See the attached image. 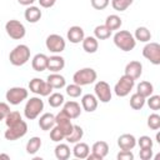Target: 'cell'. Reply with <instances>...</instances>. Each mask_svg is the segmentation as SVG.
<instances>
[{
  "mask_svg": "<svg viewBox=\"0 0 160 160\" xmlns=\"http://www.w3.org/2000/svg\"><path fill=\"white\" fill-rule=\"evenodd\" d=\"M26 132H28V124H26V121L21 120L20 122H18L15 125L9 126L4 132V138L9 141H15V140L25 136Z\"/></svg>",
  "mask_w": 160,
  "mask_h": 160,
  "instance_id": "ba28073f",
  "label": "cell"
},
{
  "mask_svg": "<svg viewBox=\"0 0 160 160\" xmlns=\"http://www.w3.org/2000/svg\"><path fill=\"white\" fill-rule=\"evenodd\" d=\"M118 146L120 150H132L136 146V138L132 134H122L118 138Z\"/></svg>",
  "mask_w": 160,
  "mask_h": 160,
  "instance_id": "e0dca14e",
  "label": "cell"
},
{
  "mask_svg": "<svg viewBox=\"0 0 160 160\" xmlns=\"http://www.w3.org/2000/svg\"><path fill=\"white\" fill-rule=\"evenodd\" d=\"M139 155L141 160H150L152 159V149H140Z\"/></svg>",
  "mask_w": 160,
  "mask_h": 160,
  "instance_id": "bcb514c9",
  "label": "cell"
},
{
  "mask_svg": "<svg viewBox=\"0 0 160 160\" xmlns=\"http://www.w3.org/2000/svg\"><path fill=\"white\" fill-rule=\"evenodd\" d=\"M21 120H22V116H21V114L19 111H10L6 115V118L4 119V121H5V124H6L8 128L9 126H12V125H15L18 122H20Z\"/></svg>",
  "mask_w": 160,
  "mask_h": 160,
  "instance_id": "8d00e7d4",
  "label": "cell"
},
{
  "mask_svg": "<svg viewBox=\"0 0 160 160\" xmlns=\"http://www.w3.org/2000/svg\"><path fill=\"white\" fill-rule=\"evenodd\" d=\"M65 68V59L60 55H52L48 56V66L46 69L50 70L51 72H59Z\"/></svg>",
  "mask_w": 160,
  "mask_h": 160,
  "instance_id": "ac0fdd59",
  "label": "cell"
},
{
  "mask_svg": "<svg viewBox=\"0 0 160 160\" xmlns=\"http://www.w3.org/2000/svg\"><path fill=\"white\" fill-rule=\"evenodd\" d=\"M116 158L118 160H134V154L131 152V150H121L120 152H118Z\"/></svg>",
  "mask_w": 160,
  "mask_h": 160,
  "instance_id": "ee69618b",
  "label": "cell"
},
{
  "mask_svg": "<svg viewBox=\"0 0 160 160\" xmlns=\"http://www.w3.org/2000/svg\"><path fill=\"white\" fill-rule=\"evenodd\" d=\"M98 104H99V100L96 99V96L94 94H85L81 98V108L86 112L95 111L98 109Z\"/></svg>",
  "mask_w": 160,
  "mask_h": 160,
  "instance_id": "d6986e66",
  "label": "cell"
},
{
  "mask_svg": "<svg viewBox=\"0 0 160 160\" xmlns=\"http://www.w3.org/2000/svg\"><path fill=\"white\" fill-rule=\"evenodd\" d=\"M89 154H90V148L86 142H82V141L75 142L72 148V155L76 159H86Z\"/></svg>",
  "mask_w": 160,
  "mask_h": 160,
  "instance_id": "d4e9b609",
  "label": "cell"
},
{
  "mask_svg": "<svg viewBox=\"0 0 160 160\" xmlns=\"http://www.w3.org/2000/svg\"><path fill=\"white\" fill-rule=\"evenodd\" d=\"M112 40H114L115 46L125 52L131 51L136 46V40H135L134 35L128 30H118L114 34Z\"/></svg>",
  "mask_w": 160,
  "mask_h": 160,
  "instance_id": "6da1fadb",
  "label": "cell"
},
{
  "mask_svg": "<svg viewBox=\"0 0 160 160\" xmlns=\"http://www.w3.org/2000/svg\"><path fill=\"white\" fill-rule=\"evenodd\" d=\"M145 101H146V99H145L144 96L139 95L138 92L132 94V95L130 96V100H129L130 106H131L134 110H141V109L144 108V105H145Z\"/></svg>",
  "mask_w": 160,
  "mask_h": 160,
  "instance_id": "836d02e7",
  "label": "cell"
},
{
  "mask_svg": "<svg viewBox=\"0 0 160 160\" xmlns=\"http://www.w3.org/2000/svg\"><path fill=\"white\" fill-rule=\"evenodd\" d=\"M5 31L14 40H21L26 34V29H25L24 24L19 20H15V19L9 20L5 24Z\"/></svg>",
  "mask_w": 160,
  "mask_h": 160,
  "instance_id": "52a82bcc",
  "label": "cell"
},
{
  "mask_svg": "<svg viewBox=\"0 0 160 160\" xmlns=\"http://www.w3.org/2000/svg\"><path fill=\"white\" fill-rule=\"evenodd\" d=\"M105 25H106L111 31H114V30H119L120 26L122 25V20H121V18H120L119 15H116V14H111V15H108V16H106Z\"/></svg>",
  "mask_w": 160,
  "mask_h": 160,
  "instance_id": "1f68e13d",
  "label": "cell"
},
{
  "mask_svg": "<svg viewBox=\"0 0 160 160\" xmlns=\"http://www.w3.org/2000/svg\"><path fill=\"white\" fill-rule=\"evenodd\" d=\"M41 145H42L41 139H40L39 136H32V138H30L29 141L26 142L25 150H26V152H28L29 155H35V154L40 150Z\"/></svg>",
  "mask_w": 160,
  "mask_h": 160,
  "instance_id": "f1b7e54d",
  "label": "cell"
},
{
  "mask_svg": "<svg viewBox=\"0 0 160 160\" xmlns=\"http://www.w3.org/2000/svg\"><path fill=\"white\" fill-rule=\"evenodd\" d=\"M136 92L146 99V98H149L150 95H152V92H154V85H152L150 81H146V80L140 81V82L136 85Z\"/></svg>",
  "mask_w": 160,
  "mask_h": 160,
  "instance_id": "4316f807",
  "label": "cell"
},
{
  "mask_svg": "<svg viewBox=\"0 0 160 160\" xmlns=\"http://www.w3.org/2000/svg\"><path fill=\"white\" fill-rule=\"evenodd\" d=\"M29 96V90H26L22 86H14L10 88L6 94H5V99L8 101V104L10 105H19L21 104L24 100H26Z\"/></svg>",
  "mask_w": 160,
  "mask_h": 160,
  "instance_id": "8992f818",
  "label": "cell"
},
{
  "mask_svg": "<svg viewBox=\"0 0 160 160\" xmlns=\"http://www.w3.org/2000/svg\"><path fill=\"white\" fill-rule=\"evenodd\" d=\"M96 79H98V74L92 68H82V69L75 71L72 75V81L80 86L94 84L96 81Z\"/></svg>",
  "mask_w": 160,
  "mask_h": 160,
  "instance_id": "277c9868",
  "label": "cell"
},
{
  "mask_svg": "<svg viewBox=\"0 0 160 160\" xmlns=\"http://www.w3.org/2000/svg\"><path fill=\"white\" fill-rule=\"evenodd\" d=\"M148 126L151 130H159L160 129V115L156 112L150 114L148 118Z\"/></svg>",
  "mask_w": 160,
  "mask_h": 160,
  "instance_id": "ab89813d",
  "label": "cell"
},
{
  "mask_svg": "<svg viewBox=\"0 0 160 160\" xmlns=\"http://www.w3.org/2000/svg\"><path fill=\"white\" fill-rule=\"evenodd\" d=\"M44 110V101L40 99V96H32L26 100V104L24 106V116L28 120H35L40 116V114Z\"/></svg>",
  "mask_w": 160,
  "mask_h": 160,
  "instance_id": "3957f363",
  "label": "cell"
},
{
  "mask_svg": "<svg viewBox=\"0 0 160 160\" xmlns=\"http://www.w3.org/2000/svg\"><path fill=\"white\" fill-rule=\"evenodd\" d=\"M82 49L88 54H94L99 49V40L95 36H85L81 41Z\"/></svg>",
  "mask_w": 160,
  "mask_h": 160,
  "instance_id": "603a6c76",
  "label": "cell"
},
{
  "mask_svg": "<svg viewBox=\"0 0 160 160\" xmlns=\"http://www.w3.org/2000/svg\"><path fill=\"white\" fill-rule=\"evenodd\" d=\"M142 56L154 65L160 64V45L155 41H149L142 48Z\"/></svg>",
  "mask_w": 160,
  "mask_h": 160,
  "instance_id": "8fae6325",
  "label": "cell"
},
{
  "mask_svg": "<svg viewBox=\"0 0 160 160\" xmlns=\"http://www.w3.org/2000/svg\"><path fill=\"white\" fill-rule=\"evenodd\" d=\"M156 141H158V142L160 144V134H159V132L156 134Z\"/></svg>",
  "mask_w": 160,
  "mask_h": 160,
  "instance_id": "816d5d0a",
  "label": "cell"
},
{
  "mask_svg": "<svg viewBox=\"0 0 160 160\" xmlns=\"http://www.w3.org/2000/svg\"><path fill=\"white\" fill-rule=\"evenodd\" d=\"M50 140L54 142H60L61 140H65V134L61 131V129L58 125L50 129Z\"/></svg>",
  "mask_w": 160,
  "mask_h": 160,
  "instance_id": "f35d334b",
  "label": "cell"
},
{
  "mask_svg": "<svg viewBox=\"0 0 160 160\" xmlns=\"http://www.w3.org/2000/svg\"><path fill=\"white\" fill-rule=\"evenodd\" d=\"M82 136H84V130H82V128L79 126V125H74L71 132L65 136V140H66L68 142H70V144H75V142L80 141V140L82 139Z\"/></svg>",
  "mask_w": 160,
  "mask_h": 160,
  "instance_id": "4dcf8cb0",
  "label": "cell"
},
{
  "mask_svg": "<svg viewBox=\"0 0 160 160\" xmlns=\"http://www.w3.org/2000/svg\"><path fill=\"white\" fill-rule=\"evenodd\" d=\"M35 1H36V0H18V2H19L20 5H24V6H30V5H32Z\"/></svg>",
  "mask_w": 160,
  "mask_h": 160,
  "instance_id": "c3c4849f",
  "label": "cell"
},
{
  "mask_svg": "<svg viewBox=\"0 0 160 160\" xmlns=\"http://www.w3.org/2000/svg\"><path fill=\"white\" fill-rule=\"evenodd\" d=\"M10 64L14 66H22L30 60V48L25 44L16 45L9 54Z\"/></svg>",
  "mask_w": 160,
  "mask_h": 160,
  "instance_id": "7a4b0ae2",
  "label": "cell"
},
{
  "mask_svg": "<svg viewBox=\"0 0 160 160\" xmlns=\"http://www.w3.org/2000/svg\"><path fill=\"white\" fill-rule=\"evenodd\" d=\"M46 82H48L52 89H56V90L62 89V88L66 86V80H65V78H64L61 74H59V72H51V74H49L48 78H46Z\"/></svg>",
  "mask_w": 160,
  "mask_h": 160,
  "instance_id": "44dd1931",
  "label": "cell"
},
{
  "mask_svg": "<svg viewBox=\"0 0 160 160\" xmlns=\"http://www.w3.org/2000/svg\"><path fill=\"white\" fill-rule=\"evenodd\" d=\"M134 38L136 41H140V42H149L151 40V32L148 28L145 26H139L136 28L135 32H134Z\"/></svg>",
  "mask_w": 160,
  "mask_h": 160,
  "instance_id": "f546056e",
  "label": "cell"
},
{
  "mask_svg": "<svg viewBox=\"0 0 160 160\" xmlns=\"http://www.w3.org/2000/svg\"><path fill=\"white\" fill-rule=\"evenodd\" d=\"M134 86H135V80L124 74L122 76H120V79L115 84L114 92L119 98H125V96H128L130 94V91L134 89Z\"/></svg>",
  "mask_w": 160,
  "mask_h": 160,
  "instance_id": "5b68a950",
  "label": "cell"
},
{
  "mask_svg": "<svg viewBox=\"0 0 160 160\" xmlns=\"http://www.w3.org/2000/svg\"><path fill=\"white\" fill-rule=\"evenodd\" d=\"M81 88H82V86H80V85H78V84H75V82H72V84L65 86V91H66V94H68L70 98H79V96H81V94H82V89H81Z\"/></svg>",
  "mask_w": 160,
  "mask_h": 160,
  "instance_id": "74e56055",
  "label": "cell"
},
{
  "mask_svg": "<svg viewBox=\"0 0 160 160\" xmlns=\"http://www.w3.org/2000/svg\"><path fill=\"white\" fill-rule=\"evenodd\" d=\"M55 158L58 160H68L71 155V150H70V146L68 144H58L55 146Z\"/></svg>",
  "mask_w": 160,
  "mask_h": 160,
  "instance_id": "83f0119b",
  "label": "cell"
},
{
  "mask_svg": "<svg viewBox=\"0 0 160 160\" xmlns=\"http://www.w3.org/2000/svg\"><path fill=\"white\" fill-rule=\"evenodd\" d=\"M38 1H39L40 6H41V8H45V9H49V8L54 6L55 2H56V1H54V0H38Z\"/></svg>",
  "mask_w": 160,
  "mask_h": 160,
  "instance_id": "7dc6e473",
  "label": "cell"
},
{
  "mask_svg": "<svg viewBox=\"0 0 160 160\" xmlns=\"http://www.w3.org/2000/svg\"><path fill=\"white\" fill-rule=\"evenodd\" d=\"M111 30L104 24V25H98L95 26L94 29V36L98 39V40H106L111 36Z\"/></svg>",
  "mask_w": 160,
  "mask_h": 160,
  "instance_id": "d6a6232c",
  "label": "cell"
},
{
  "mask_svg": "<svg viewBox=\"0 0 160 160\" xmlns=\"http://www.w3.org/2000/svg\"><path fill=\"white\" fill-rule=\"evenodd\" d=\"M136 144L140 146V149H152V139L148 135H142L139 139H136Z\"/></svg>",
  "mask_w": 160,
  "mask_h": 160,
  "instance_id": "60d3db41",
  "label": "cell"
},
{
  "mask_svg": "<svg viewBox=\"0 0 160 160\" xmlns=\"http://www.w3.org/2000/svg\"><path fill=\"white\" fill-rule=\"evenodd\" d=\"M55 126V115L51 112H44L39 118V128L44 131H50V129Z\"/></svg>",
  "mask_w": 160,
  "mask_h": 160,
  "instance_id": "7402d4cb",
  "label": "cell"
},
{
  "mask_svg": "<svg viewBox=\"0 0 160 160\" xmlns=\"http://www.w3.org/2000/svg\"><path fill=\"white\" fill-rule=\"evenodd\" d=\"M48 102L51 108H60L64 102H65V98L61 92H51L49 95Z\"/></svg>",
  "mask_w": 160,
  "mask_h": 160,
  "instance_id": "e575fe53",
  "label": "cell"
},
{
  "mask_svg": "<svg viewBox=\"0 0 160 160\" xmlns=\"http://www.w3.org/2000/svg\"><path fill=\"white\" fill-rule=\"evenodd\" d=\"M0 159H5V160H10V156L8 154H0Z\"/></svg>",
  "mask_w": 160,
  "mask_h": 160,
  "instance_id": "f907efd6",
  "label": "cell"
},
{
  "mask_svg": "<svg viewBox=\"0 0 160 160\" xmlns=\"http://www.w3.org/2000/svg\"><path fill=\"white\" fill-rule=\"evenodd\" d=\"M94 92H95L96 99L100 102H104V104L109 102L111 100V96H112V91H111L110 85L104 80H99V81L95 82Z\"/></svg>",
  "mask_w": 160,
  "mask_h": 160,
  "instance_id": "7c38bea8",
  "label": "cell"
},
{
  "mask_svg": "<svg viewBox=\"0 0 160 160\" xmlns=\"http://www.w3.org/2000/svg\"><path fill=\"white\" fill-rule=\"evenodd\" d=\"M31 66L38 72H41V71L46 70V66H48V56L45 54H41V52L36 54L32 58V60H31Z\"/></svg>",
  "mask_w": 160,
  "mask_h": 160,
  "instance_id": "cb8c5ba5",
  "label": "cell"
},
{
  "mask_svg": "<svg viewBox=\"0 0 160 160\" xmlns=\"http://www.w3.org/2000/svg\"><path fill=\"white\" fill-rule=\"evenodd\" d=\"M90 2L95 10H104L109 6L110 0H90Z\"/></svg>",
  "mask_w": 160,
  "mask_h": 160,
  "instance_id": "7bdbcfd3",
  "label": "cell"
},
{
  "mask_svg": "<svg viewBox=\"0 0 160 160\" xmlns=\"http://www.w3.org/2000/svg\"><path fill=\"white\" fill-rule=\"evenodd\" d=\"M132 2L134 0H111V6L114 10L121 12V11L128 10L132 5Z\"/></svg>",
  "mask_w": 160,
  "mask_h": 160,
  "instance_id": "d590c367",
  "label": "cell"
},
{
  "mask_svg": "<svg viewBox=\"0 0 160 160\" xmlns=\"http://www.w3.org/2000/svg\"><path fill=\"white\" fill-rule=\"evenodd\" d=\"M91 152H94L98 156H100L101 159H104L108 155V152H109V144L106 141H104V140H99V141L92 144Z\"/></svg>",
  "mask_w": 160,
  "mask_h": 160,
  "instance_id": "484cf974",
  "label": "cell"
},
{
  "mask_svg": "<svg viewBox=\"0 0 160 160\" xmlns=\"http://www.w3.org/2000/svg\"><path fill=\"white\" fill-rule=\"evenodd\" d=\"M54 1H56V0H54Z\"/></svg>",
  "mask_w": 160,
  "mask_h": 160,
  "instance_id": "f5cc1de1",
  "label": "cell"
},
{
  "mask_svg": "<svg viewBox=\"0 0 160 160\" xmlns=\"http://www.w3.org/2000/svg\"><path fill=\"white\" fill-rule=\"evenodd\" d=\"M66 38L71 44H80L82 41V39L85 38V32L84 29L81 26L74 25L71 28H69L68 32H66Z\"/></svg>",
  "mask_w": 160,
  "mask_h": 160,
  "instance_id": "2e32d148",
  "label": "cell"
},
{
  "mask_svg": "<svg viewBox=\"0 0 160 160\" xmlns=\"http://www.w3.org/2000/svg\"><path fill=\"white\" fill-rule=\"evenodd\" d=\"M45 45H46V49L50 51V52H54V54H60L65 50V46H66V41L65 39L59 35V34H50L46 40H45Z\"/></svg>",
  "mask_w": 160,
  "mask_h": 160,
  "instance_id": "30bf717a",
  "label": "cell"
},
{
  "mask_svg": "<svg viewBox=\"0 0 160 160\" xmlns=\"http://www.w3.org/2000/svg\"><path fill=\"white\" fill-rule=\"evenodd\" d=\"M62 111L72 120V119H78L81 115L82 108L80 106L79 102H76L74 100H70V101H66V102L62 104Z\"/></svg>",
  "mask_w": 160,
  "mask_h": 160,
  "instance_id": "5bb4252c",
  "label": "cell"
},
{
  "mask_svg": "<svg viewBox=\"0 0 160 160\" xmlns=\"http://www.w3.org/2000/svg\"><path fill=\"white\" fill-rule=\"evenodd\" d=\"M148 106L151 110H159L160 109V95H150L149 98H146Z\"/></svg>",
  "mask_w": 160,
  "mask_h": 160,
  "instance_id": "b9f144b4",
  "label": "cell"
},
{
  "mask_svg": "<svg viewBox=\"0 0 160 160\" xmlns=\"http://www.w3.org/2000/svg\"><path fill=\"white\" fill-rule=\"evenodd\" d=\"M29 90L39 96H49L54 89L45 80L40 78H34L29 81Z\"/></svg>",
  "mask_w": 160,
  "mask_h": 160,
  "instance_id": "9c48e42d",
  "label": "cell"
},
{
  "mask_svg": "<svg viewBox=\"0 0 160 160\" xmlns=\"http://www.w3.org/2000/svg\"><path fill=\"white\" fill-rule=\"evenodd\" d=\"M42 16V12L40 10V8L38 6H34V5H30V6H26L25 9V12H24V18L30 24H35L38 22Z\"/></svg>",
  "mask_w": 160,
  "mask_h": 160,
  "instance_id": "ffe728a7",
  "label": "cell"
},
{
  "mask_svg": "<svg viewBox=\"0 0 160 160\" xmlns=\"http://www.w3.org/2000/svg\"><path fill=\"white\" fill-rule=\"evenodd\" d=\"M125 75L132 78L134 80H138L142 74V64L138 60H132L126 64L125 66Z\"/></svg>",
  "mask_w": 160,
  "mask_h": 160,
  "instance_id": "9a60e30c",
  "label": "cell"
},
{
  "mask_svg": "<svg viewBox=\"0 0 160 160\" xmlns=\"http://www.w3.org/2000/svg\"><path fill=\"white\" fill-rule=\"evenodd\" d=\"M55 125H58L61 129V131L65 134V136L71 132L72 126H74V124L71 122V119L62 110L55 115Z\"/></svg>",
  "mask_w": 160,
  "mask_h": 160,
  "instance_id": "4fadbf2b",
  "label": "cell"
},
{
  "mask_svg": "<svg viewBox=\"0 0 160 160\" xmlns=\"http://www.w3.org/2000/svg\"><path fill=\"white\" fill-rule=\"evenodd\" d=\"M86 159H89V160H102V159H101L100 156H98V155H96V154H94V152L89 154Z\"/></svg>",
  "mask_w": 160,
  "mask_h": 160,
  "instance_id": "681fc988",
  "label": "cell"
},
{
  "mask_svg": "<svg viewBox=\"0 0 160 160\" xmlns=\"http://www.w3.org/2000/svg\"><path fill=\"white\" fill-rule=\"evenodd\" d=\"M9 112H10V106H9V104L1 101V102H0V121H2V120L6 118V115H8Z\"/></svg>",
  "mask_w": 160,
  "mask_h": 160,
  "instance_id": "f6af8a7d",
  "label": "cell"
}]
</instances>
